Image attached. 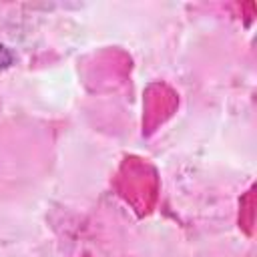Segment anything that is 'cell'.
Instances as JSON below:
<instances>
[{
  "label": "cell",
  "instance_id": "1",
  "mask_svg": "<svg viewBox=\"0 0 257 257\" xmlns=\"http://www.w3.org/2000/svg\"><path fill=\"white\" fill-rule=\"evenodd\" d=\"M12 62H14V54H12V50H10L6 44L0 42V72H4L6 68H10Z\"/></svg>",
  "mask_w": 257,
  "mask_h": 257
}]
</instances>
